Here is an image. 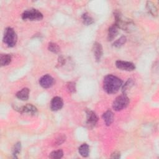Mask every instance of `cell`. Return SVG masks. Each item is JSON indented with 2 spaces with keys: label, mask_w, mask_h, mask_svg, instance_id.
Returning a JSON list of instances; mask_svg holds the SVG:
<instances>
[{
  "label": "cell",
  "mask_w": 159,
  "mask_h": 159,
  "mask_svg": "<svg viewBox=\"0 0 159 159\" xmlns=\"http://www.w3.org/2000/svg\"><path fill=\"white\" fill-rule=\"evenodd\" d=\"M122 86V81L114 75H107L104 78L103 89L107 94L117 93Z\"/></svg>",
  "instance_id": "6da1fadb"
},
{
  "label": "cell",
  "mask_w": 159,
  "mask_h": 159,
  "mask_svg": "<svg viewBox=\"0 0 159 159\" xmlns=\"http://www.w3.org/2000/svg\"><path fill=\"white\" fill-rule=\"evenodd\" d=\"M114 17L115 18L114 24L117 26L119 29L127 32H130L134 30V22L129 19L124 17L121 12L118 10L114 11Z\"/></svg>",
  "instance_id": "7a4b0ae2"
},
{
  "label": "cell",
  "mask_w": 159,
  "mask_h": 159,
  "mask_svg": "<svg viewBox=\"0 0 159 159\" xmlns=\"http://www.w3.org/2000/svg\"><path fill=\"white\" fill-rule=\"evenodd\" d=\"M17 37L14 30L9 27H7L4 33L3 42L9 47H13L16 45Z\"/></svg>",
  "instance_id": "3957f363"
},
{
  "label": "cell",
  "mask_w": 159,
  "mask_h": 159,
  "mask_svg": "<svg viewBox=\"0 0 159 159\" xmlns=\"http://www.w3.org/2000/svg\"><path fill=\"white\" fill-rule=\"evenodd\" d=\"M22 19L24 20H41L43 19V14L37 9H31L22 13Z\"/></svg>",
  "instance_id": "277c9868"
},
{
  "label": "cell",
  "mask_w": 159,
  "mask_h": 159,
  "mask_svg": "<svg viewBox=\"0 0 159 159\" xmlns=\"http://www.w3.org/2000/svg\"><path fill=\"white\" fill-rule=\"evenodd\" d=\"M129 103V99L126 94H121L117 96L112 103V108L116 111H119L125 109Z\"/></svg>",
  "instance_id": "5b68a950"
},
{
  "label": "cell",
  "mask_w": 159,
  "mask_h": 159,
  "mask_svg": "<svg viewBox=\"0 0 159 159\" xmlns=\"http://www.w3.org/2000/svg\"><path fill=\"white\" fill-rule=\"evenodd\" d=\"M14 110L18 111L20 113H28L31 115H35L37 112V107L32 104H27L22 106H15L14 107Z\"/></svg>",
  "instance_id": "8992f818"
},
{
  "label": "cell",
  "mask_w": 159,
  "mask_h": 159,
  "mask_svg": "<svg viewBox=\"0 0 159 159\" xmlns=\"http://www.w3.org/2000/svg\"><path fill=\"white\" fill-rule=\"evenodd\" d=\"M86 125L89 128L94 127L98 122V117L96 113L90 109L86 111Z\"/></svg>",
  "instance_id": "52a82bcc"
},
{
  "label": "cell",
  "mask_w": 159,
  "mask_h": 159,
  "mask_svg": "<svg viewBox=\"0 0 159 159\" xmlns=\"http://www.w3.org/2000/svg\"><path fill=\"white\" fill-rule=\"evenodd\" d=\"M116 66L119 70L127 71H131L135 69V66L133 63L122 60L116 61Z\"/></svg>",
  "instance_id": "ba28073f"
},
{
  "label": "cell",
  "mask_w": 159,
  "mask_h": 159,
  "mask_svg": "<svg viewBox=\"0 0 159 159\" xmlns=\"http://www.w3.org/2000/svg\"><path fill=\"white\" fill-rule=\"evenodd\" d=\"M53 78L49 75H45L42 76L39 80L40 85L43 88H49L53 84Z\"/></svg>",
  "instance_id": "9c48e42d"
},
{
  "label": "cell",
  "mask_w": 159,
  "mask_h": 159,
  "mask_svg": "<svg viewBox=\"0 0 159 159\" xmlns=\"http://www.w3.org/2000/svg\"><path fill=\"white\" fill-rule=\"evenodd\" d=\"M63 106V99L58 96L54 97L50 102V109L53 111H57L60 110Z\"/></svg>",
  "instance_id": "30bf717a"
},
{
  "label": "cell",
  "mask_w": 159,
  "mask_h": 159,
  "mask_svg": "<svg viewBox=\"0 0 159 159\" xmlns=\"http://www.w3.org/2000/svg\"><path fill=\"white\" fill-rule=\"evenodd\" d=\"M93 53H94L96 61L98 62L99 61L101 60V58L103 53V50H102V47L101 44L97 42H94L93 44Z\"/></svg>",
  "instance_id": "8fae6325"
},
{
  "label": "cell",
  "mask_w": 159,
  "mask_h": 159,
  "mask_svg": "<svg viewBox=\"0 0 159 159\" xmlns=\"http://www.w3.org/2000/svg\"><path fill=\"white\" fill-rule=\"evenodd\" d=\"M119 28L117 26L114 24L111 25L108 29V33H107V40L112 41L114 40L119 34Z\"/></svg>",
  "instance_id": "7c38bea8"
},
{
  "label": "cell",
  "mask_w": 159,
  "mask_h": 159,
  "mask_svg": "<svg viewBox=\"0 0 159 159\" xmlns=\"http://www.w3.org/2000/svg\"><path fill=\"white\" fill-rule=\"evenodd\" d=\"M146 9L148 12L153 17H157L158 15V10L155 4L152 1H147Z\"/></svg>",
  "instance_id": "4fadbf2b"
},
{
  "label": "cell",
  "mask_w": 159,
  "mask_h": 159,
  "mask_svg": "<svg viewBox=\"0 0 159 159\" xmlns=\"http://www.w3.org/2000/svg\"><path fill=\"white\" fill-rule=\"evenodd\" d=\"M102 119H103L106 125H107V126L110 125L113 122V120H114L113 112L110 110L106 111L102 114Z\"/></svg>",
  "instance_id": "5bb4252c"
},
{
  "label": "cell",
  "mask_w": 159,
  "mask_h": 159,
  "mask_svg": "<svg viewBox=\"0 0 159 159\" xmlns=\"http://www.w3.org/2000/svg\"><path fill=\"white\" fill-rule=\"evenodd\" d=\"M16 96L20 100L27 101L29 97V89L27 88H24L18 91Z\"/></svg>",
  "instance_id": "9a60e30c"
},
{
  "label": "cell",
  "mask_w": 159,
  "mask_h": 159,
  "mask_svg": "<svg viewBox=\"0 0 159 159\" xmlns=\"http://www.w3.org/2000/svg\"><path fill=\"white\" fill-rule=\"evenodd\" d=\"M134 81L130 78L124 84L122 85V91L124 94H127L128 91L134 86Z\"/></svg>",
  "instance_id": "2e32d148"
},
{
  "label": "cell",
  "mask_w": 159,
  "mask_h": 159,
  "mask_svg": "<svg viewBox=\"0 0 159 159\" xmlns=\"http://www.w3.org/2000/svg\"><path fill=\"white\" fill-rule=\"evenodd\" d=\"M78 152L83 157H87L89 152V147L87 143H83L78 148Z\"/></svg>",
  "instance_id": "e0dca14e"
},
{
  "label": "cell",
  "mask_w": 159,
  "mask_h": 159,
  "mask_svg": "<svg viewBox=\"0 0 159 159\" xmlns=\"http://www.w3.org/2000/svg\"><path fill=\"white\" fill-rule=\"evenodd\" d=\"M12 60V57L9 54H1L0 57V63L1 66L8 65Z\"/></svg>",
  "instance_id": "ac0fdd59"
},
{
  "label": "cell",
  "mask_w": 159,
  "mask_h": 159,
  "mask_svg": "<svg viewBox=\"0 0 159 159\" xmlns=\"http://www.w3.org/2000/svg\"><path fill=\"white\" fill-rule=\"evenodd\" d=\"M81 19L83 24L86 25H89L94 22L93 19L89 16V14L88 12H85L82 15Z\"/></svg>",
  "instance_id": "d6986e66"
},
{
  "label": "cell",
  "mask_w": 159,
  "mask_h": 159,
  "mask_svg": "<svg viewBox=\"0 0 159 159\" xmlns=\"http://www.w3.org/2000/svg\"><path fill=\"white\" fill-rule=\"evenodd\" d=\"M126 41H127L126 37L121 36L119 39H117L113 43V46L116 48H120L125 43Z\"/></svg>",
  "instance_id": "ffe728a7"
},
{
  "label": "cell",
  "mask_w": 159,
  "mask_h": 159,
  "mask_svg": "<svg viewBox=\"0 0 159 159\" xmlns=\"http://www.w3.org/2000/svg\"><path fill=\"white\" fill-rule=\"evenodd\" d=\"M63 155V152L61 150H54L50 153L49 155V158L52 159H59L61 158Z\"/></svg>",
  "instance_id": "44dd1931"
},
{
  "label": "cell",
  "mask_w": 159,
  "mask_h": 159,
  "mask_svg": "<svg viewBox=\"0 0 159 159\" xmlns=\"http://www.w3.org/2000/svg\"><path fill=\"white\" fill-rule=\"evenodd\" d=\"M21 150V143L20 142H17L12 148V155L14 158H17V155L20 153Z\"/></svg>",
  "instance_id": "7402d4cb"
},
{
  "label": "cell",
  "mask_w": 159,
  "mask_h": 159,
  "mask_svg": "<svg viewBox=\"0 0 159 159\" xmlns=\"http://www.w3.org/2000/svg\"><path fill=\"white\" fill-rule=\"evenodd\" d=\"M48 50L54 53H58L60 52V47L57 43L50 42L48 45Z\"/></svg>",
  "instance_id": "603a6c76"
},
{
  "label": "cell",
  "mask_w": 159,
  "mask_h": 159,
  "mask_svg": "<svg viewBox=\"0 0 159 159\" xmlns=\"http://www.w3.org/2000/svg\"><path fill=\"white\" fill-rule=\"evenodd\" d=\"M67 89L70 93H75L76 92V84L75 82H69L66 85Z\"/></svg>",
  "instance_id": "cb8c5ba5"
},
{
  "label": "cell",
  "mask_w": 159,
  "mask_h": 159,
  "mask_svg": "<svg viewBox=\"0 0 159 159\" xmlns=\"http://www.w3.org/2000/svg\"><path fill=\"white\" fill-rule=\"evenodd\" d=\"M65 139H66V137H65V135H61L59 136V137L56 139L55 144H56V145H61V143H63L65 141Z\"/></svg>",
  "instance_id": "d4e9b609"
},
{
  "label": "cell",
  "mask_w": 159,
  "mask_h": 159,
  "mask_svg": "<svg viewBox=\"0 0 159 159\" xmlns=\"http://www.w3.org/2000/svg\"><path fill=\"white\" fill-rule=\"evenodd\" d=\"M66 60L63 56L58 57V61H57V66H61L65 64Z\"/></svg>",
  "instance_id": "484cf974"
},
{
  "label": "cell",
  "mask_w": 159,
  "mask_h": 159,
  "mask_svg": "<svg viewBox=\"0 0 159 159\" xmlns=\"http://www.w3.org/2000/svg\"><path fill=\"white\" fill-rule=\"evenodd\" d=\"M120 157V153L119 152H114L111 154V158H119Z\"/></svg>",
  "instance_id": "4316f807"
}]
</instances>
